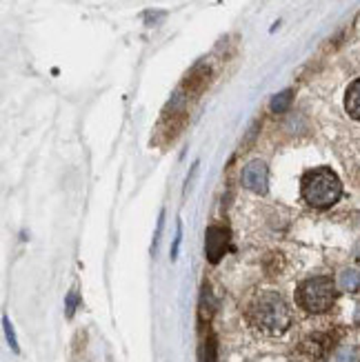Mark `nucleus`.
Segmentation results:
<instances>
[{
    "label": "nucleus",
    "instance_id": "obj_1",
    "mask_svg": "<svg viewBox=\"0 0 360 362\" xmlns=\"http://www.w3.org/2000/svg\"><path fill=\"white\" fill-rule=\"evenodd\" d=\"M247 320L265 336H283L291 325V311L280 293L262 291L249 303Z\"/></svg>",
    "mask_w": 360,
    "mask_h": 362
},
{
    "label": "nucleus",
    "instance_id": "obj_2",
    "mask_svg": "<svg viewBox=\"0 0 360 362\" xmlns=\"http://www.w3.org/2000/svg\"><path fill=\"white\" fill-rule=\"evenodd\" d=\"M301 194L305 202L314 209H330L342 196V185L340 178L332 169L320 167L311 169L301 180Z\"/></svg>",
    "mask_w": 360,
    "mask_h": 362
},
{
    "label": "nucleus",
    "instance_id": "obj_3",
    "mask_svg": "<svg viewBox=\"0 0 360 362\" xmlns=\"http://www.w3.org/2000/svg\"><path fill=\"white\" fill-rule=\"evenodd\" d=\"M296 303L307 313H325L336 303V285L332 278L316 276L307 278L296 291Z\"/></svg>",
    "mask_w": 360,
    "mask_h": 362
},
{
    "label": "nucleus",
    "instance_id": "obj_4",
    "mask_svg": "<svg viewBox=\"0 0 360 362\" xmlns=\"http://www.w3.org/2000/svg\"><path fill=\"white\" fill-rule=\"evenodd\" d=\"M243 185L254 194H265L269 185V171L262 160H252L243 167Z\"/></svg>",
    "mask_w": 360,
    "mask_h": 362
},
{
    "label": "nucleus",
    "instance_id": "obj_5",
    "mask_svg": "<svg viewBox=\"0 0 360 362\" xmlns=\"http://www.w3.org/2000/svg\"><path fill=\"white\" fill-rule=\"evenodd\" d=\"M227 245H229V231L225 227H218V225H211L205 233V254H207V260L211 264H216L218 260L223 258V254L227 251Z\"/></svg>",
    "mask_w": 360,
    "mask_h": 362
},
{
    "label": "nucleus",
    "instance_id": "obj_6",
    "mask_svg": "<svg viewBox=\"0 0 360 362\" xmlns=\"http://www.w3.org/2000/svg\"><path fill=\"white\" fill-rule=\"evenodd\" d=\"M345 109L352 118L360 120V78L349 85V89L345 93Z\"/></svg>",
    "mask_w": 360,
    "mask_h": 362
},
{
    "label": "nucleus",
    "instance_id": "obj_7",
    "mask_svg": "<svg viewBox=\"0 0 360 362\" xmlns=\"http://www.w3.org/2000/svg\"><path fill=\"white\" fill-rule=\"evenodd\" d=\"M338 285H340V289H345L349 293L358 291V287H360V274L356 269H345L338 276Z\"/></svg>",
    "mask_w": 360,
    "mask_h": 362
},
{
    "label": "nucleus",
    "instance_id": "obj_8",
    "mask_svg": "<svg viewBox=\"0 0 360 362\" xmlns=\"http://www.w3.org/2000/svg\"><path fill=\"white\" fill-rule=\"evenodd\" d=\"M330 338L323 336V334H316V336H311L307 340V347H309V354H314V356H325L327 349H330Z\"/></svg>",
    "mask_w": 360,
    "mask_h": 362
},
{
    "label": "nucleus",
    "instance_id": "obj_9",
    "mask_svg": "<svg viewBox=\"0 0 360 362\" xmlns=\"http://www.w3.org/2000/svg\"><path fill=\"white\" fill-rule=\"evenodd\" d=\"M291 96H294L291 89H285L283 93H276V96L272 98V112L274 114H283L285 109L291 105Z\"/></svg>",
    "mask_w": 360,
    "mask_h": 362
},
{
    "label": "nucleus",
    "instance_id": "obj_10",
    "mask_svg": "<svg viewBox=\"0 0 360 362\" xmlns=\"http://www.w3.org/2000/svg\"><path fill=\"white\" fill-rule=\"evenodd\" d=\"M336 360L338 362H360V349L356 347H342L336 351Z\"/></svg>",
    "mask_w": 360,
    "mask_h": 362
},
{
    "label": "nucleus",
    "instance_id": "obj_11",
    "mask_svg": "<svg viewBox=\"0 0 360 362\" xmlns=\"http://www.w3.org/2000/svg\"><path fill=\"white\" fill-rule=\"evenodd\" d=\"M3 327H5V336H7V340H9V344H11V349H13L16 354H18V351H21L18 340H16L13 327H11V322H9V318H7V316H3Z\"/></svg>",
    "mask_w": 360,
    "mask_h": 362
},
{
    "label": "nucleus",
    "instance_id": "obj_12",
    "mask_svg": "<svg viewBox=\"0 0 360 362\" xmlns=\"http://www.w3.org/2000/svg\"><path fill=\"white\" fill-rule=\"evenodd\" d=\"M163 225H165V211L158 214V225H156V235H153V243H151V251H156V247H158L161 233H163Z\"/></svg>",
    "mask_w": 360,
    "mask_h": 362
},
{
    "label": "nucleus",
    "instance_id": "obj_13",
    "mask_svg": "<svg viewBox=\"0 0 360 362\" xmlns=\"http://www.w3.org/2000/svg\"><path fill=\"white\" fill-rule=\"evenodd\" d=\"M180 240H182V223H178V227H176V240H174V247H171V260H176V258H178Z\"/></svg>",
    "mask_w": 360,
    "mask_h": 362
},
{
    "label": "nucleus",
    "instance_id": "obj_14",
    "mask_svg": "<svg viewBox=\"0 0 360 362\" xmlns=\"http://www.w3.org/2000/svg\"><path fill=\"white\" fill-rule=\"evenodd\" d=\"M76 305H78V296L71 291L69 296H67V318H71L74 316V311H76Z\"/></svg>",
    "mask_w": 360,
    "mask_h": 362
}]
</instances>
